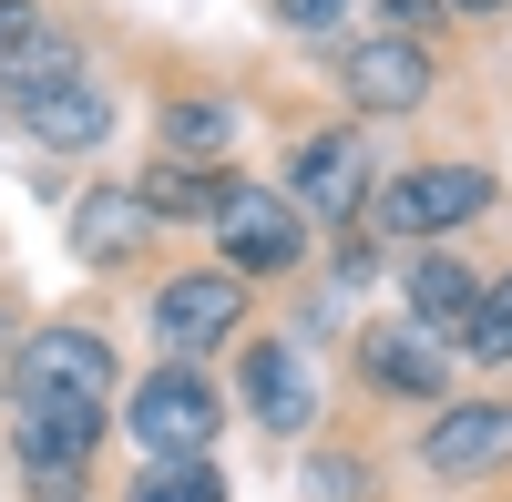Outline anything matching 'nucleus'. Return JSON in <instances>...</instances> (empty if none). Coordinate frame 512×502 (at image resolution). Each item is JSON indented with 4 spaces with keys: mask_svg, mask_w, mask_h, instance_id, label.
<instances>
[{
    "mask_svg": "<svg viewBox=\"0 0 512 502\" xmlns=\"http://www.w3.org/2000/svg\"><path fill=\"white\" fill-rule=\"evenodd\" d=\"M0 103L21 113V134L41 144V154H93L103 134H113V93L93 72H82V52L72 41H21L11 62H0Z\"/></svg>",
    "mask_w": 512,
    "mask_h": 502,
    "instance_id": "1",
    "label": "nucleus"
},
{
    "mask_svg": "<svg viewBox=\"0 0 512 502\" xmlns=\"http://www.w3.org/2000/svg\"><path fill=\"white\" fill-rule=\"evenodd\" d=\"M123 431H134L144 462H205L216 431H226V400H216V380L195 359H164V369H144L123 390Z\"/></svg>",
    "mask_w": 512,
    "mask_h": 502,
    "instance_id": "2",
    "label": "nucleus"
},
{
    "mask_svg": "<svg viewBox=\"0 0 512 502\" xmlns=\"http://www.w3.org/2000/svg\"><path fill=\"white\" fill-rule=\"evenodd\" d=\"M482 205H492V175H482V164H451V154L400 164V175L369 185L379 236H400V246H431V236H451V226H472Z\"/></svg>",
    "mask_w": 512,
    "mask_h": 502,
    "instance_id": "3",
    "label": "nucleus"
},
{
    "mask_svg": "<svg viewBox=\"0 0 512 502\" xmlns=\"http://www.w3.org/2000/svg\"><path fill=\"white\" fill-rule=\"evenodd\" d=\"M11 390L21 400H41V410H113V339L103 328H82V318H62V328H31L21 339V359H11Z\"/></svg>",
    "mask_w": 512,
    "mask_h": 502,
    "instance_id": "4",
    "label": "nucleus"
},
{
    "mask_svg": "<svg viewBox=\"0 0 512 502\" xmlns=\"http://www.w3.org/2000/svg\"><path fill=\"white\" fill-rule=\"evenodd\" d=\"M216 246H226V267L256 287V277H287L297 257H308V216H297V205L277 195V185H236L226 175V195H216Z\"/></svg>",
    "mask_w": 512,
    "mask_h": 502,
    "instance_id": "5",
    "label": "nucleus"
},
{
    "mask_svg": "<svg viewBox=\"0 0 512 502\" xmlns=\"http://www.w3.org/2000/svg\"><path fill=\"white\" fill-rule=\"evenodd\" d=\"M236 328H246V277L236 267H195V277L154 287V349L164 359H216Z\"/></svg>",
    "mask_w": 512,
    "mask_h": 502,
    "instance_id": "6",
    "label": "nucleus"
},
{
    "mask_svg": "<svg viewBox=\"0 0 512 502\" xmlns=\"http://www.w3.org/2000/svg\"><path fill=\"white\" fill-rule=\"evenodd\" d=\"M103 421H113V410H41V400H21V410H11V462H21L31 502H72V492H82Z\"/></svg>",
    "mask_w": 512,
    "mask_h": 502,
    "instance_id": "7",
    "label": "nucleus"
},
{
    "mask_svg": "<svg viewBox=\"0 0 512 502\" xmlns=\"http://www.w3.org/2000/svg\"><path fill=\"white\" fill-rule=\"evenodd\" d=\"M369 144L359 134H297V154H287V205L297 216H318V226H359L369 216Z\"/></svg>",
    "mask_w": 512,
    "mask_h": 502,
    "instance_id": "8",
    "label": "nucleus"
},
{
    "mask_svg": "<svg viewBox=\"0 0 512 502\" xmlns=\"http://www.w3.org/2000/svg\"><path fill=\"white\" fill-rule=\"evenodd\" d=\"M431 82H441V62H431V41H410V31H369V41L338 52V93L359 113H420Z\"/></svg>",
    "mask_w": 512,
    "mask_h": 502,
    "instance_id": "9",
    "label": "nucleus"
},
{
    "mask_svg": "<svg viewBox=\"0 0 512 502\" xmlns=\"http://www.w3.org/2000/svg\"><path fill=\"white\" fill-rule=\"evenodd\" d=\"M236 400H246V421H256V431L297 441V431L318 421V359L297 349V339H256V349L236 359Z\"/></svg>",
    "mask_w": 512,
    "mask_h": 502,
    "instance_id": "10",
    "label": "nucleus"
},
{
    "mask_svg": "<svg viewBox=\"0 0 512 502\" xmlns=\"http://www.w3.org/2000/svg\"><path fill=\"white\" fill-rule=\"evenodd\" d=\"M359 380L379 400H441L451 390V339H431L420 318H379V328H359Z\"/></svg>",
    "mask_w": 512,
    "mask_h": 502,
    "instance_id": "11",
    "label": "nucleus"
},
{
    "mask_svg": "<svg viewBox=\"0 0 512 502\" xmlns=\"http://www.w3.org/2000/svg\"><path fill=\"white\" fill-rule=\"evenodd\" d=\"M420 462L441 482H472V472L512 462V400H441L431 431H420Z\"/></svg>",
    "mask_w": 512,
    "mask_h": 502,
    "instance_id": "12",
    "label": "nucleus"
},
{
    "mask_svg": "<svg viewBox=\"0 0 512 502\" xmlns=\"http://www.w3.org/2000/svg\"><path fill=\"white\" fill-rule=\"evenodd\" d=\"M154 246V205L134 185H82L72 195V257L82 267H123V257H144Z\"/></svg>",
    "mask_w": 512,
    "mask_h": 502,
    "instance_id": "13",
    "label": "nucleus"
},
{
    "mask_svg": "<svg viewBox=\"0 0 512 502\" xmlns=\"http://www.w3.org/2000/svg\"><path fill=\"white\" fill-rule=\"evenodd\" d=\"M400 298H410V318L431 328V339H461V318H472V298H482V277L451 257V246H431V257H410V277H400Z\"/></svg>",
    "mask_w": 512,
    "mask_h": 502,
    "instance_id": "14",
    "label": "nucleus"
},
{
    "mask_svg": "<svg viewBox=\"0 0 512 502\" xmlns=\"http://www.w3.org/2000/svg\"><path fill=\"white\" fill-rule=\"evenodd\" d=\"M154 144L175 154V164H226V154H236V93H185V103H164V113H154Z\"/></svg>",
    "mask_w": 512,
    "mask_h": 502,
    "instance_id": "15",
    "label": "nucleus"
},
{
    "mask_svg": "<svg viewBox=\"0 0 512 502\" xmlns=\"http://www.w3.org/2000/svg\"><path fill=\"white\" fill-rule=\"evenodd\" d=\"M134 195L154 205V216H216V195H226V175H216V164H175V154H164V164H154V175H144Z\"/></svg>",
    "mask_w": 512,
    "mask_h": 502,
    "instance_id": "16",
    "label": "nucleus"
},
{
    "mask_svg": "<svg viewBox=\"0 0 512 502\" xmlns=\"http://www.w3.org/2000/svg\"><path fill=\"white\" fill-rule=\"evenodd\" d=\"M451 349H472L482 369H512V277H492L482 298H472V318H461Z\"/></svg>",
    "mask_w": 512,
    "mask_h": 502,
    "instance_id": "17",
    "label": "nucleus"
},
{
    "mask_svg": "<svg viewBox=\"0 0 512 502\" xmlns=\"http://www.w3.org/2000/svg\"><path fill=\"white\" fill-rule=\"evenodd\" d=\"M134 502H226V482H216V462H144Z\"/></svg>",
    "mask_w": 512,
    "mask_h": 502,
    "instance_id": "18",
    "label": "nucleus"
},
{
    "mask_svg": "<svg viewBox=\"0 0 512 502\" xmlns=\"http://www.w3.org/2000/svg\"><path fill=\"white\" fill-rule=\"evenodd\" d=\"M267 11H277V31L318 41V31H338V21H349V0H267Z\"/></svg>",
    "mask_w": 512,
    "mask_h": 502,
    "instance_id": "19",
    "label": "nucleus"
},
{
    "mask_svg": "<svg viewBox=\"0 0 512 502\" xmlns=\"http://www.w3.org/2000/svg\"><path fill=\"white\" fill-rule=\"evenodd\" d=\"M359 482H369V472L349 462V451H328V462H308V502H349Z\"/></svg>",
    "mask_w": 512,
    "mask_h": 502,
    "instance_id": "20",
    "label": "nucleus"
},
{
    "mask_svg": "<svg viewBox=\"0 0 512 502\" xmlns=\"http://www.w3.org/2000/svg\"><path fill=\"white\" fill-rule=\"evenodd\" d=\"M52 21H41V0H0V62L21 52V41H41Z\"/></svg>",
    "mask_w": 512,
    "mask_h": 502,
    "instance_id": "21",
    "label": "nucleus"
},
{
    "mask_svg": "<svg viewBox=\"0 0 512 502\" xmlns=\"http://www.w3.org/2000/svg\"><path fill=\"white\" fill-rule=\"evenodd\" d=\"M441 21V0H379V31H410V41H431Z\"/></svg>",
    "mask_w": 512,
    "mask_h": 502,
    "instance_id": "22",
    "label": "nucleus"
},
{
    "mask_svg": "<svg viewBox=\"0 0 512 502\" xmlns=\"http://www.w3.org/2000/svg\"><path fill=\"white\" fill-rule=\"evenodd\" d=\"M441 11H472V21H492V11H512V0H441Z\"/></svg>",
    "mask_w": 512,
    "mask_h": 502,
    "instance_id": "23",
    "label": "nucleus"
},
{
    "mask_svg": "<svg viewBox=\"0 0 512 502\" xmlns=\"http://www.w3.org/2000/svg\"><path fill=\"white\" fill-rule=\"evenodd\" d=\"M0 328H11V318H0Z\"/></svg>",
    "mask_w": 512,
    "mask_h": 502,
    "instance_id": "24",
    "label": "nucleus"
}]
</instances>
